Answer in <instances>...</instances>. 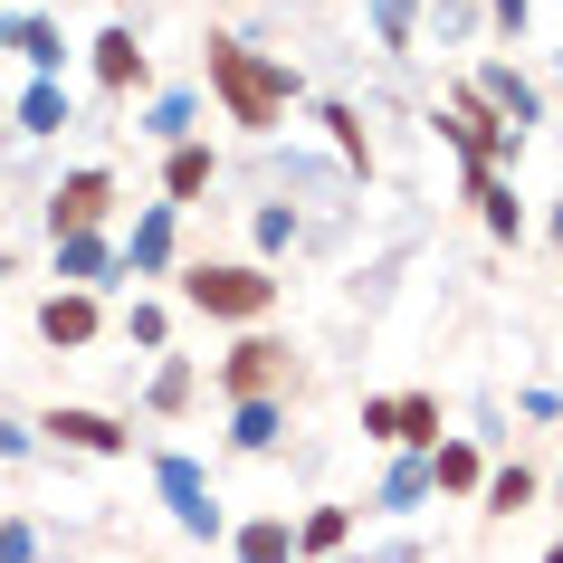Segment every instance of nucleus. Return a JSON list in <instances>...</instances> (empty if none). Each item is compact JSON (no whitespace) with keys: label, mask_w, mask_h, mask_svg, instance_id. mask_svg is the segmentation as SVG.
I'll list each match as a JSON object with an SVG mask.
<instances>
[{"label":"nucleus","mask_w":563,"mask_h":563,"mask_svg":"<svg viewBox=\"0 0 563 563\" xmlns=\"http://www.w3.org/2000/svg\"><path fill=\"white\" fill-rule=\"evenodd\" d=\"M201 77H210V96H220V115H230L239 134H277L287 106H297V67L249 48V38H230V30L201 38Z\"/></svg>","instance_id":"1"},{"label":"nucleus","mask_w":563,"mask_h":563,"mask_svg":"<svg viewBox=\"0 0 563 563\" xmlns=\"http://www.w3.org/2000/svg\"><path fill=\"white\" fill-rule=\"evenodd\" d=\"M277 297H287V277H267L258 258H201V267H181V306L210 316V325H267Z\"/></svg>","instance_id":"2"},{"label":"nucleus","mask_w":563,"mask_h":563,"mask_svg":"<svg viewBox=\"0 0 563 563\" xmlns=\"http://www.w3.org/2000/svg\"><path fill=\"white\" fill-rule=\"evenodd\" d=\"M363 440H373V449H401V459H430V449L449 440L440 391H373V401H363Z\"/></svg>","instance_id":"3"},{"label":"nucleus","mask_w":563,"mask_h":563,"mask_svg":"<svg viewBox=\"0 0 563 563\" xmlns=\"http://www.w3.org/2000/svg\"><path fill=\"white\" fill-rule=\"evenodd\" d=\"M220 391H230V401H287V391H297V354H287L277 334L249 325L230 354H220Z\"/></svg>","instance_id":"4"},{"label":"nucleus","mask_w":563,"mask_h":563,"mask_svg":"<svg viewBox=\"0 0 563 563\" xmlns=\"http://www.w3.org/2000/svg\"><path fill=\"white\" fill-rule=\"evenodd\" d=\"M38 430H48V449H77V459H124L134 449V430L115 411H87V401H48Z\"/></svg>","instance_id":"5"},{"label":"nucleus","mask_w":563,"mask_h":563,"mask_svg":"<svg viewBox=\"0 0 563 563\" xmlns=\"http://www.w3.org/2000/svg\"><path fill=\"white\" fill-rule=\"evenodd\" d=\"M106 210H115V173L87 163V173H67L58 191H48V230H58V239H96V230H106Z\"/></svg>","instance_id":"6"},{"label":"nucleus","mask_w":563,"mask_h":563,"mask_svg":"<svg viewBox=\"0 0 563 563\" xmlns=\"http://www.w3.org/2000/svg\"><path fill=\"white\" fill-rule=\"evenodd\" d=\"M96 334H106V306L87 287H58V297H38V344L48 354H87Z\"/></svg>","instance_id":"7"},{"label":"nucleus","mask_w":563,"mask_h":563,"mask_svg":"<svg viewBox=\"0 0 563 563\" xmlns=\"http://www.w3.org/2000/svg\"><path fill=\"white\" fill-rule=\"evenodd\" d=\"M153 477H163V497H173V516H181V534H201V544H220V497L201 487V468L191 459H153Z\"/></svg>","instance_id":"8"},{"label":"nucleus","mask_w":563,"mask_h":563,"mask_svg":"<svg viewBox=\"0 0 563 563\" xmlns=\"http://www.w3.org/2000/svg\"><path fill=\"white\" fill-rule=\"evenodd\" d=\"M153 77V58H144V38L134 30H96V87H115V96H134Z\"/></svg>","instance_id":"9"},{"label":"nucleus","mask_w":563,"mask_h":563,"mask_svg":"<svg viewBox=\"0 0 563 563\" xmlns=\"http://www.w3.org/2000/svg\"><path fill=\"white\" fill-rule=\"evenodd\" d=\"M487 487V449L477 440H440L430 449V497H477Z\"/></svg>","instance_id":"10"},{"label":"nucleus","mask_w":563,"mask_h":563,"mask_svg":"<svg viewBox=\"0 0 563 563\" xmlns=\"http://www.w3.org/2000/svg\"><path fill=\"white\" fill-rule=\"evenodd\" d=\"M344 544H354V506H306V516H297V563H334V554H344Z\"/></svg>","instance_id":"11"},{"label":"nucleus","mask_w":563,"mask_h":563,"mask_svg":"<svg viewBox=\"0 0 563 563\" xmlns=\"http://www.w3.org/2000/svg\"><path fill=\"white\" fill-rule=\"evenodd\" d=\"M220 181V153L210 144H173V163H163V210H191Z\"/></svg>","instance_id":"12"},{"label":"nucleus","mask_w":563,"mask_h":563,"mask_svg":"<svg viewBox=\"0 0 563 563\" xmlns=\"http://www.w3.org/2000/svg\"><path fill=\"white\" fill-rule=\"evenodd\" d=\"M230 554L239 563H297V526L287 516H249V526H230Z\"/></svg>","instance_id":"13"},{"label":"nucleus","mask_w":563,"mask_h":563,"mask_svg":"<svg viewBox=\"0 0 563 563\" xmlns=\"http://www.w3.org/2000/svg\"><path fill=\"white\" fill-rule=\"evenodd\" d=\"M277 440H287V411L277 401H230V449L239 459H267Z\"/></svg>","instance_id":"14"},{"label":"nucleus","mask_w":563,"mask_h":563,"mask_svg":"<svg viewBox=\"0 0 563 563\" xmlns=\"http://www.w3.org/2000/svg\"><path fill=\"white\" fill-rule=\"evenodd\" d=\"M468 191H477V220H487V239H526V201H516V181L468 173Z\"/></svg>","instance_id":"15"},{"label":"nucleus","mask_w":563,"mask_h":563,"mask_svg":"<svg viewBox=\"0 0 563 563\" xmlns=\"http://www.w3.org/2000/svg\"><path fill=\"white\" fill-rule=\"evenodd\" d=\"M420 497H430V459H391L383 497H373V516H420Z\"/></svg>","instance_id":"16"},{"label":"nucleus","mask_w":563,"mask_h":563,"mask_svg":"<svg viewBox=\"0 0 563 563\" xmlns=\"http://www.w3.org/2000/svg\"><path fill=\"white\" fill-rule=\"evenodd\" d=\"M534 497H544V477H534V468H487V487H477L487 516H526Z\"/></svg>","instance_id":"17"},{"label":"nucleus","mask_w":563,"mask_h":563,"mask_svg":"<svg viewBox=\"0 0 563 563\" xmlns=\"http://www.w3.org/2000/svg\"><path fill=\"white\" fill-rule=\"evenodd\" d=\"M20 134H67V87H58V77H30V96H20Z\"/></svg>","instance_id":"18"},{"label":"nucleus","mask_w":563,"mask_h":563,"mask_svg":"<svg viewBox=\"0 0 563 563\" xmlns=\"http://www.w3.org/2000/svg\"><path fill=\"white\" fill-rule=\"evenodd\" d=\"M10 48H20V58H30L38 77H48V67L67 58V38H58V20H30V10H20V20H10Z\"/></svg>","instance_id":"19"},{"label":"nucleus","mask_w":563,"mask_h":563,"mask_svg":"<svg viewBox=\"0 0 563 563\" xmlns=\"http://www.w3.org/2000/svg\"><path fill=\"white\" fill-rule=\"evenodd\" d=\"M325 134H334V153H344L354 173H373V134H363V115H354V106H325Z\"/></svg>","instance_id":"20"},{"label":"nucleus","mask_w":563,"mask_h":563,"mask_svg":"<svg viewBox=\"0 0 563 563\" xmlns=\"http://www.w3.org/2000/svg\"><path fill=\"white\" fill-rule=\"evenodd\" d=\"M173 258V210H153L144 230H134V258H124V277H134V267H163Z\"/></svg>","instance_id":"21"},{"label":"nucleus","mask_w":563,"mask_h":563,"mask_svg":"<svg viewBox=\"0 0 563 563\" xmlns=\"http://www.w3.org/2000/svg\"><path fill=\"white\" fill-rule=\"evenodd\" d=\"M153 411H163V420L191 411V363H163V373H153Z\"/></svg>","instance_id":"22"},{"label":"nucleus","mask_w":563,"mask_h":563,"mask_svg":"<svg viewBox=\"0 0 563 563\" xmlns=\"http://www.w3.org/2000/svg\"><path fill=\"white\" fill-rule=\"evenodd\" d=\"M124 334H134L144 354H163V344H173V316H163V306H134V316H124Z\"/></svg>","instance_id":"23"},{"label":"nucleus","mask_w":563,"mask_h":563,"mask_svg":"<svg viewBox=\"0 0 563 563\" xmlns=\"http://www.w3.org/2000/svg\"><path fill=\"white\" fill-rule=\"evenodd\" d=\"M181 124H191V106H181V96H163V106H153V124H144V134H163V144H191Z\"/></svg>","instance_id":"24"},{"label":"nucleus","mask_w":563,"mask_h":563,"mask_svg":"<svg viewBox=\"0 0 563 563\" xmlns=\"http://www.w3.org/2000/svg\"><path fill=\"white\" fill-rule=\"evenodd\" d=\"M287 239H297V210L267 201V210H258V249H287Z\"/></svg>","instance_id":"25"},{"label":"nucleus","mask_w":563,"mask_h":563,"mask_svg":"<svg viewBox=\"0 0 563 563\" xmlns=\"http://www.w3.org/2000/svg\"><path fill=\"white\" fill-rule=\"evenodd\" d=\"M373 10H383V38L401 48V38H411V0H373Z\"/></svg>","instance_id":"26"},{"label":"nucleus","mask_w":563,"mask_h":563,"mask_svg":"<svg viewBox=\"0 0 563 563\" xmlns=\"http://www.w3.org/2000/svg\"><path fill=\"white\" fill-rule=\"evenodd\" d=\"M30 554H38V534H30V526H0V563H30Z\"/></svg>","instance_id":"27"},{"label":"nucleus","mask_w":563,"mask_h":563,"mask_svg":"<svg viewBox=\"0 0 563 563\" xmlns=\"http://www.w3.org/2000/svg\"><path fill=\"white\" fill-rule=\"evenodd\" d=\"M0 459H30V430L20 420H0Z\"/></svg>","instance_id":"28"},{"label":"nucleus","mask_w":563,"mask_h":563,"mask_svg":"<svg viewBox=\"0 0 563 563\" xmlns=\"http://www.w3.org/2000/svg\"><path fill=\"white\" fill-rule=\"evenodd\" d=\"M487 10H497V30H526V10H534V0H487Z\"/></svg>","instance_id":"29"},{"label":"nucleus","mask_w":563,"mask_h":563,"mask_svg":"<svg viewBox=\"0 0 563 563\" xmlns=\"http://www.w3.org/2000/svg\"><path fill=\"white\" fill-rule=\"evenodd\" d=\"M0 287H10V249H0Z\"/></svg>","instance_id":"30"},{"label":"nucleus","mask_w":563,"mask_h":563,"mask_svg":"<svg viewBox=\"0 0 563 563\" xmlns=\"http://www.w3.org/2000/svg\"><path fill=\"white\" fill-rule=\"evenodd\" d=\"M544 563H563V544H544Z\"/></svg>","instance_id":"31"},{"label":"nucleus","mask_w":563,"mask_h":563,"mask_svg":"<svg viewBox=\"0 0 563 563\" xmlns=\"http://www.w3.org/2000/svg\"><path fill=\"white\" fill-rule=\"evenodd\" d=\"M554 249H563V210H554Z\"/></svg>","instance_id":"32"},{"label":"nucleus","mask_w":563,"mask_h":563,"mask_svg":"<svg viewBox=\"0 0 563 563\" xmlns=\"http://www.w3.org/2000/svg\"><path fill=\"white\" fill-rule=\"evenodd\" d=\"M554 506H563V468H554Z\"/></svg>","instance_id":"33"}]
</instances>
